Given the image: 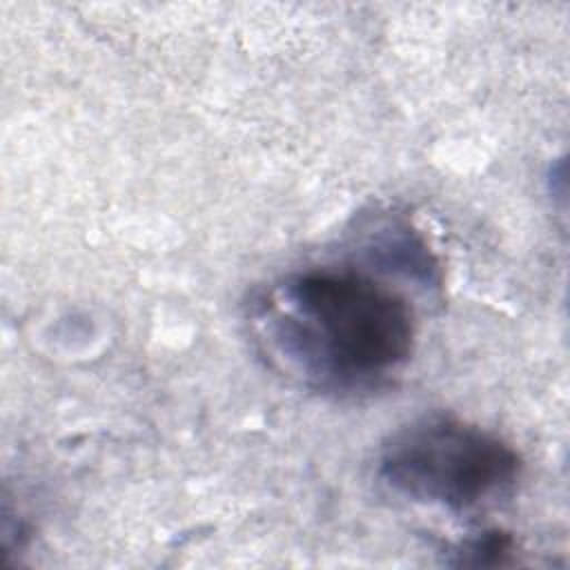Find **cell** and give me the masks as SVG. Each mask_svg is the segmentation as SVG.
Returning <instances> with one entry per match:
<instances>
[{
  "mask_svg": "<svg viewBox=\"0 0 570 570\" xmlns=\"http://www.w3.org/2000/svg\"><path fill=\"white\" fill-rule=\"evenodd\" d=\"M261 325L292 367L332 390L381 383L407 363L416 334L405 296L350 267L292 274L272 289Z\"/></svg>",
  "mask_w": 570,
  "mask_h": 570,
  "instance_id": "obj_1",
  "label": "cell"
},
{
  "mask_svg": "<svg viewBox=\"0 0 570 570\" xmlns=\"http://www.w3.org/2000/svg\"><path fill=\"white\" fill-rule=\"evenodd\" d=\"M519 474L521 459L510 443L452 416H425L396 430L379 454V476L390 490L452 512L499 499Z\"/></svg>",
  "mask_w": 570,
  "mask_h": 570,
  "instance_id": "obj_2",
  "label": "cell"
},
{
  "mask_svg": "<svg viewBox=\"0 0 570 570\" xmlns=\"http://www.w3.org/2000/svg\"><path fill=\"white\" fill-rule=\"evenodd\" d=\"M512 550V539L501 532H485L461 548V563L465 566H494L503 563V557Z\"/></svg>",
  "mask_w": 570,
  "mask_h": 570,
  "instance_id": "obj_3",
  "label": "cell"
}]
</instances>
